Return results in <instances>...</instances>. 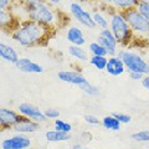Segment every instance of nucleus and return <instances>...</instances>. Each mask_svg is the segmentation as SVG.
Wrapping results in <instances>:
<instances>
[{"mask_svg": "<svg viewBox=\"0 0 149 149\" xmlns=\"http://www.w3.org/2000/svg\"><path fill=\"white\" fill-rule=\"evenodd\" d=\"M56 30L44 26L36 21L21 20L19 27L10 35L11 39L22 47H44L49 44L50 39L55 35Z\"/></svg>", "mask_w": 149, "mask_h": 149, "instance_id": "nucleus-1", "label": "nucleus"}, {"mask_svg": "<svg viewBox=\"0 0 149 149\" xmlns=\"http://www.w3.org/2000/svg\"><path fill=\"white\" fill-rule=\"evenodd\" d=\"M61 16H63V13L57 10L56 6H54L52 4H50L46 0H42L34 6L25 8V19L36 21L54 30H57L58 27H63V25L61 24Z\"/></svg>", "mask_w": 149, "mask_h": 149, "instance_id": "nucleus-2", "label": "nucleus"}, {"mask_svg": "<svg viewBox=\"0 0 149 149\" xmlns=\"http://www.w3.org/2000/svg\"><path fill=\"white\" fill-rule=\"evenodd\" d=\"M107 15L109 16V29L113 32L116 39L119 42L120 47H128L133 44V41L137 39L134 32L130 29L129 24L125 20L124 15L120 11L116 10L112 5H106Z\"/></svg>", "mask_w": 149, "mask_h": 149, "instance_id": "nucleus-3", "label": "nucleus"}, {"mask_svg": "<svg viewBox=\"0 0 149 149\" xmlns=\"http://www.w3.org/2000/svg\"><path fill=\"white\" fill-rule=\"evenodd\" d=\"M118 56L123 60L128 72H141L143 74H149V62L142 55H139L129 49H120Z\"/></svg>", "mask_w": 149, "mask_h": 149, "instance_id": "nucleus-4", "label": "nucleus"}, {"mask_svg": "<svg viewBox=\"0 0 149 149\" xmlns=\"http://www.w3.org/2000/svg\"><path fill=\"white\" fill-rule=\"evenodd\" d=\"M136 37H149V20H147L137 8L122 13Z\"/></svg>", "mask_w": 149, "mask_h": 149, "instance_id": "nucleus-5", "label": "nucleus"}, {"mask_svg": "<svg viewBox=\"0 0 149 149\" xmlns=\"http://www.w3.org/2000/svg\"><path fill=\"white\" fill-rule=\"evenodd\" d=\"M68 11L73 20L78 22L81 26L86 27V29H90V30H95L97 27L95 20H93L92 13H90L87 9H85V6L81 3L72 1L68 5Z\"/></svg>", "mask_w": 149, "mask_h": 149, "instance_id": "nucleus-6", "label": "nucleus"}, {"mask_svg": "<svg viewBox=\"0 0 149 149\" xmlns=\"http://www.w3.org/2000/svg\"><path fill=\"white\" fill-rule=\"evenodd\" d=\"M97 41H98V42L107 50L108 56L118 55L119 50H120L119 49L120 45L117 41V39H116V36L113 35V32L111 31L109 27L100 30V34H98V36H97Z\"/></svg>", "mask_w": 149, "mask_h": 149, "instance_id": "nucleus-7", "label": "nucleus"}, {"mask_svg": "<svg viewBox=\"0 0 149 149\" xmlns=\"http://www.w3.org/2000/svg\"><path fill=\"white\" fill-rule=\"evenodd\" d=\"M25 117L19 113L17 109L8 108V107H1L0 108V127L3 130H8L15 127L17 123H20Z\"/></svg>", "mask_w": 149, "mask_h": 149, "instance_id": "nucleus-8", "label": "nucleus"}, {"mask_svg": "<svg viewBox=\"0 0 149 149\" xmlns=\"http://www.w3.org/2000/svg\"><path fill=\"white\" fill-rule=\"evenodd\" d=\"M31 139L26 134L15 133L11 137L4 138L1 141V149H29L31 147Z\"/></svg>", "mask_w": 149, "mask_h": 149, "instance_id": "nucleus-9", "label": "nucleus"}, {"mask_svg": "<svg viewBox=\"0 0 149 149\" xmlns=\"http://www.w3.org/2000/svg\"><path fill=\"white\" fill-rule=\"evenodd\" d=\"M20 22L21 20L13 11L0 10V29H1L3 32L11 35L19 27Z\"/></svg>", "mask_w": 149, "mask_h": 149, "instance_id": "nucleus-10", "label": "nucleus"}, {"mask_svg": "<svg viewBox=\"0 0 149 149\" xmlns=\"http://www.w3.org/2000/svg\"><path fill=\"white\" fill-rule=\"evenodd\" d=\"M57 78L60 81H62L68 85H73V86H78L82 87L88 83V80L83 76L80 71H74V70H62V71L57 72Z\"/></svg>", "mask_w": 149, "mask_h": 149, "instance_id": "nucleus-11", "label": "nucleus"}, {"mask_svg": "<svg viewBox=\"0 0 149 149\" xmlns=\"http://www.w3.org/2000/svg\"><path fill=\"white\" fill-rule=\"evenodd\" d=\"M16 109L19 111V113L22 114L24 117L30 118L32 120H36V122H39V123H44L47 120V118H46V116H45V112L42 109H40L39 107H36L31 103H27V102L20 103Z\"/></svg>", "mask_w": 149, "mask_h": 149, "instance_id": "nucleus-12", "label": "nucleus"}, {"mask_svg": "<svg viewBox=\"0 0 149 149\" xmlns=\"http://www.w3.org/2000/svg\"><path fill=\"white\" fill-rule=\"evenodd\" d=\"M20 72L24 73H31V74H36V73H42L44 72V66L40 63H37L35 61H32L29 57H20L19 61L14 65Z\"/></svg>", "mask_w": 149, "mask_h": 149, "instance_id": "nucleus-13", "label": "nucleus"}, {"mask_svg": "<svg viewBox=\"0 0 149 149\" xmlns=\"http://www.w3.org/2000/svg\"><path fill=\"white\" fill-rule=\"evenodd\" d=\"M66 40L70 45H77V46H85L87 40L85 36V32L80 26L71 25L66 30Z\"/></svg>", "mask_w": 149, "mask_h": 149, "instance_id": "nucleus-14", "label": "nucleus"}, {"mask_svg": "<svg viewBox=\"0 0 149 149\" xmlns=\"http://www.w3.org/2000/svg\"><path fill=\"white\" fill-rule=\"evenodd\" d=\"M127 68H125V65L123 62V60L119 57L118 55L116 56H108V62H107V67H106V72L111 74L113 77H117L123 74Z\"/></svg>", "mask_w": 149, "mask_h": 149, "instance_id": "nucleus-15", "label": "nucleus"}, {"mask_svg": "<svg viewBox=\"0 0 149 149\" xmlns=\"http://www.w3.org/2000/svg\"><path fill=\"white\" fill-rule=\"evenodd\" d=\"M41 129V123L36 122V120H32L30 118H24L20 123H17L15 127L13 128V130L15 133H20V134H34L36 132H39Z\"/></svg>", "mask_w": 149, "mask_h": 149, "instance_id": "nucleus-16", "label": "nucleus"}, {"mask_svg": "<svg viewBox=\"0 0 149 149\" xmlns=\"http://www.w3.org/2000/svg\"><path fill=\"white\" fill-rule=\"evenodd\" d=\"M0 57L8 63L15 65L19 61L20 56H19L17 51L14 49L13 46L8 45L5 42H0Z\"/></svg>", "mask_w": 149, "mask_h": 149, "instance_id": "nucleus-17", "label": "nucleus"}, {"mask_svg": "<svg viewBox=\"0 0 149 149\" xmlns=\"http://www.w3.org/2000/svg\"><path fill=\"white\" fill-rule=\"evenodd\" d=\"M71 133L61 132L57 129H49L45 132V139L49 143H62V142H68L71 141Z\"/></svg>", "mask_w": 149, "mask_h": 149, "instance_id": "nucleus-18", "label": "nucleus"}, {"mask_svg": "<svg viewBox=\"0 0 149 149\" xmlns=\"http://www.w3.org/2000/svg\"><path fill=\"white\" fill-rule=\"evenodd\" d=\"M67 54L70 55V57L74 58L78 62H86L91 57L88 50H86L83 46H77V45H70L67 49Z\"/></svg>", "mask_w": 149, "mask_h": 149, "instance_id": "nucleus-19", "label": "nucleus"}, {"mask_svg": "<svg viewBox=\"0 0 149 149\" xmlns=\"http://www.w3.org/2000/svg\"><path fill=\"white\" fill-rule=\"evenodd\" d=\"M101 124L104 129L112 130V132H118V130L120 129V127H122V123L116 118L114 114L104 116V117L101 119Z\"/></svg>", "mask_w": 149, "mask_h": 149, "instance_id": "nucleus-20", "label": "nucleus"}, {"mask_svg": "<svg viewBox=\"0 0 149 149\" xmlns=\"http://www.w3.org/2000/svg\"><path fill=\"white\" fill-rule=\"evenodd\" d=\"M141 3V0H112V6L116 10L123 13L129 9H134L138 6V4Z\"/></svg>", "mask_w": 149, "mask_h": 149, "instance_id": "nucleus-21", "label": "nucleus"}, {"mask_svg": "<svg viewBox=\"0 0 149 149\" xmlns=\"http://www.w3.org/2000/svg\"><path fill=\"white\" fill-rule=\"evenodd\" d=\"M100 11H97V9L96 10H93L92 13V16H93V20H95L96 22V25L98 29H107V27H109V16L108 15H106L104 13H102L101 11V9H98Z\"/></svg>", "mask_w": 149, "mask_h": 149, "instance_id": "nucleus-22", "label": "nucleus"}, {"mask_svg": "<svg viewBox=\"0 0 149 149\" xmlns=\"http://www.w3.org/2000/svg\"><path fill=\"white\" fill-rule=\"evenodd\" d=\"M87 50L91 56H108L107 50L102 46L98 41H91L87 46Z\"/></svg>", "mask_w": 149, "mask_h": 149, "instance_id": "nucleus-23", "label": "nucleus"}, {"mask_svg": "<svg viewBox=\"0 0 149 149\" xmlns=\"http://www.w3.org/2000/svg\"><path fill=\"white\" fill-rule=\"evenodd\" d=\"M90 63L98 71H106L107 62H108V56H91Z\"/></svg>", "mask_w": 149, "mask_h": 149, "instance_id": "nucleus-24", "label": "nucleus"}, {"mask_svg": "<svg viewBox=\"0 0 149 149\" xmlns=\"http://www.w3.org/2000/svg\"><path fill=\"white\" fill-rule=\"evenodd\" d=\"M130 139H133L134 142H138V143H148L149 142V130H147V129L137 130V132L132 133Z\"/></svg>", "mask_w": 149, "mask_h": 149, "instance_id": "nucleus-25", "label": "nucleus"}, {"mask_svg": "<svg viewBox=\"0 0 149 149\" xmlns=\"http://www.w3.org/2000/svg\"><path fill=\"white\" fill-rule=\"evenodd\" d=\"M54 128L61 132H66V133H71L72 132V124L70 122H66L63 119H54Z\"/></svg>", "mask_w": 149, "mask_h": 149, "instance_id": "nucleus-26", "label": "nucleus"}, {"mask_svg": "<svg viewBox=\"0 0 149 149\" xmlns=\"http://www.w3.org/2000/svg\"><path fill=\"white\" fill-rule=\"evenodd\" d=\"M81 90L83 91L85 95L90 96V97H96V96L100 95V88L97 87V86H95V85H92V83H90V82H88L87 85L82 86Z\"/></svg>", "mask_w": 149, "mask_h": 149, "instance_id": "nucleus-27", "label": "nucleus"}, {"mask_svg": "<svg viewBox=\"0 0 149 149\" xmlns=\"http://www.w3.org/2000/svg\"><path fill=\"white\" fill-rule=\"evenodd\" d=\"M83 119H85V123L88 125H98L101 123V119L98 117H96L95 114H85Z\"/></svg>", "mask_w": 149, "mask_h": 149, "instance_id": "nucleus-28", "label": "nucleus"}, {"mask_svg": "<svg viewBox=\"0 0 149 149\" xmlns=\"http://www.w3.org/2000/svg\"><path fill=\"white\" fill-rule=\"evenodd\" d=\"M138 11L142 14V15L147 19V20H149V3H144V1H141L138 4Z\"/></svg>", "mask_w": 149, "mask_h": 149, "instance_id": "nucleus-29", "label": "nucleus"}, {"mask_svg": "<svg viewBox=\"0 0 149 149\" xmlns=\"http://www.w3.org/2000/svg\"><path fill=\"white\" fill-rule=\"evenodd\" d=\"M113 114L122 124H128V123H130V120H132V117L127 113H123V112H116Z\"/></svg>", "mask_w": 149, "mask_h": 149, "instance_id": "nucleus-30", "label": "nucleus"}, {"mask_svg": "<svg viewBox=\"0 0 149 149\" xmlns=\"http://www.w3.org/2000/svg\"><path fill=\"white\" fill-rule=\"evenodd\" d=\"M17 1L16 0H0V10H9L15 6V4Z\"/></svg>", "mask_w": 149, "mask_h": 149, "instance_id": "nucleus-31", "label": "nucleus"}, {"mask_svg": "<svg viewBox=\"0 0 149 149\" xmlns=\"http://www.w3.org/2000/svg\"><path fill=\"white\" fill-rule=\"evenodd\" d=\"M45 116L47 119H57L60 118V111L57 108H46L45 111Z\"/></svg>", "mask_w": 149, "mask_h": 149, "instance_id": "nucleus-32", "label": "nucleus"}, {"mask_svg": "<svg viewBox=\"0 0 149 149\" xmlns=\"http://www.w3.org/2000/svg\"><path fill=\"white\" fill-rule=\"evenodd\" d=\"M19 4H21L22 6L25 8H29V6H34L36 4H39L40 1H42V0H16Z\"/></svg>", "mask_w": 149, "mask_h": 149, "instance_id": "nucleus-33", "label": "nucleus"}, {"mask_svg": "<svg viewBox=\"0 0 149 149\" xmlns=\"http://www.w3.org/2000/svg\"><path fill=\"white\" fill-rule=\"evenodd\" d=\"M129 73V78L130 80H133V81H142L143 80V77L146 76V74H143L141 72H128Z\"/></svg>", "mask_w": 149, "mask_h": 149, "instance_id": "nucleus-34", "label": "nucleus"}, {"mask_svg": "<svg viewBox=\"0 0 149 149\" xmlns=\"http://www.w3.org/2000/svg\"><path fill=\"white\" fill-rule=\"evenodd\" d=\"M141 83L147 91H149V74H146V76L143 77V80L141 81Z\"/></svg>", "mask_w": 149, "mask_h": 149, "instance_id": "nucleus-35", "label": "nucleus"}, {"mask_svg": "<svg viewBox=\"0 0 149 149\" xmlns=\"http://www.w3.org/2000/svg\"><path fill=\"white\" fill-rule=\"evenodd\" d=\"M72 149H96V148H90V147L82 146V144H74V146L72 147Z\"/></svg>", "mask_w": 149, "mask_h": 149, "instance_id": "nucleus-36", "label": "nucleus"}, {"mask_svg": "<svg viewBox=\"0 0 149 149\" xmlns=\"http://www.w3.org/2000/svg\"><path fill=\"white\" fill-rule=\"evenodd\" d=\"M46 1H49L50 4H52L54 6H58V5H61L62 0H46Z\"/></svg>", "mask_w": 149, "mask_h": 149, "instance_id": "nucleus-37", "label": "nucleus"}, {"mask_svg": "<svg viewBox=\"0 0 149 149\" xmlns=\"http://www.w3.org/2000/svg\"><path fill=\"white\" fill-rule=\"evenodd\" d=\"M100 4H104V5H112V0H100Z\"/></svg>", "mask_w": 149, "mask_h": 149, "instance_id": "nucleus-38", "label": "nucleus"}, {"mask_svg": "<svg viewBox=\"0 0 149 149\" xmlns=\"http://www.w3.org/2000/svg\"><path fill=\"white\" fill-rule=\"evenodd\" d=\"M74 1H77V3H81V4H83V3H87V1H90V0H74Z\"/></svg>", "mask_w": 149, "mask_h": 149, "instance_id": "nucleus-39", "label": "nucleus"}, {"mask_svg": "<svg viewBox=\"0 0 149 149\" xmlns=\"http://www.w3.org/2000/svg\"><path fill=\"white\" fill-rule=\"evenodd\" d=\"M141 1H144V3H149V0H141Z\"/></svg>", "mask_w": 149, "mask_h": 149, "instance_id": "nucleus-40", "label": "nucleus"}]
</instances>
